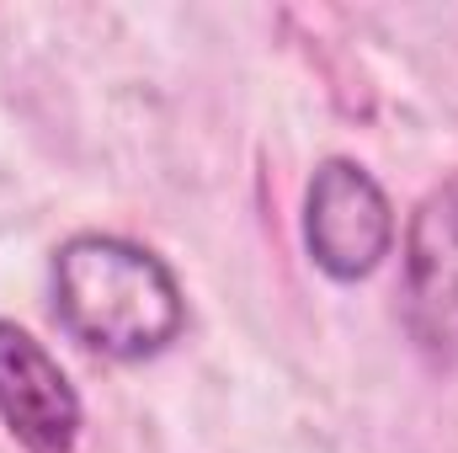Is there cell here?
Segmentation results:
<instances>
[{"label": "cell", "mask_w": 458, "mask_h": 453, "mask_svg": "<svg viewBox=\"0 0 458 453\" xmlns=\"http://www.w3.org/2000/svg\"><path fill=\"white\" fill-rule=\"evenodd\" d=\"M0 422L32 453H75L81 443L75 384L16 321H0Z\"/></svg>", "instance_id": "obj_4"}, {"label": "cell", "mask_w": 458, "mask_h": 453, "mask_svg": "<svg viewBox=\"0 0 458 453\" xmlns=\"http://www.w3.org/2000/svg\"><path fill=\"white\" fill-rule=\"evenodd\" d=\"M405 326L416 346L454 368L458 363V176L432 187L411 214L405 235Z\"/></svg>", "instance_id": "obj_3"}, {"label": "cell", "mask_w": 458, "mask_h": 453, "mask_svg": "<svg viewBox=\"0 0 458 453\" xmlns=\"http://www.w3.org/2000/svg\"><path fill=\"white\" fill-rule=\"evenodd\" d=\"M54 315L70 337L102 357L139 363L182 337L187 299L176 272L117 235H75L54 251Z\"/></svg>", "instance_id": "obj_1"}, {"label": "cell", "mask_w": 458, "mask_h": 453, "mask_svg": "<svg viewBox=\"0 0 458 453\" xmlns=\"http://www.w3.org/2000/svg\"><path fill=\"white\" fill-rule=\"evenodd\" d=\"M304 245L320 272L336 283L368 278L389 245H394V214L384 187L357 160H326L304 198Z\"/></svg>", "instance_id": "obj_2"}]
</instances>
